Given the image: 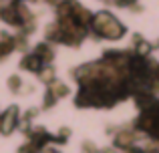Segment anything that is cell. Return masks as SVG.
<instances>
[{
  "mask_svg": "<svg viewBox=\"0 0 159 153\" xmlns=\"http://www.w3.org/2000/svg\"><path fill=\"white\" fill-rule=\"evenodd\" d=\"M123 30H125V28L121 26V24L117 22L115 18H113L111 22H109V24H105V26H103L99 32H101L103 36H107V38H119V36L123 34Z\"/></svg>",
  "mask_w": 159,
  "mask_h": 153,
  "instance_id": "obj_1",
  "label": "cell"
},
{
  "mask_svg": "<svg viewBox=\"0 0 159 153\" xmlns=\"http://www.w3.org/2000/svg\"><path fill=\"white\" fill-rule=\"evenodd\" d=\"M14 113H16V109L12 107V109H8L6 113L2 115V121H0V127H2V131H4V133H10V131H12V127H14V123L18 121Z\"/></svg>",
  "mask_w": 159,
  "mask_h": 153,
  "instance_id": "obj_2",
  "label": "cell"
},
{
  "mask_svg": "<svg viewBox=\"0 0 159 153\" xmlns=\"http://www.w3.org/2000/svg\"><path fill=\"white\" fill-rule=\"evenodd\" d=\"M22 67L28 69V71H40V67H43V59L32 52V55H28L26 59L22 61Z\"/></svg>",
  "mask_w": 159,
  "mask_h": 153,
  "instance_id": "obj_3",
  "label": "cell"
},
{
  "mask_svg": "<svg viewBox=\"0 0 159 153\" xmlns=\"http://www.w3.org/2000/svg\"><path fill=\"white\" fill-rule=\"evenodd\" d=\"M149 51H151V47H149V44H145V43L139 44V55H147Z\"/></svg>",
  "mask_w": 159,
  "mask_h": 153,
  "instance_id": "obj_4",
  "label": "cell"
}]
</instances>
